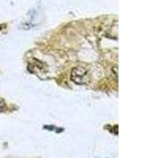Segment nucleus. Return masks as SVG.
Here are the masks:
<instances>
[{
  "label": "nucleus",
  "mask_w": 158,
  "mask_h": 158,
  "mask_svg": "<svg viewBox=\"0 0 158 158\" xmlns=\"http://www.w3.org/2000/svg\"><path fill=\"white\" fill-rule=\"evenodd\" d=\"M86 75V71L81 67L73 69L71 73V80L77 85L84 84L85 77Z\"/></svg>",
  "instance_id": "1"
}]
</instances>
